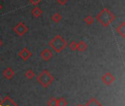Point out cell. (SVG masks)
<instances>
[{
  "instance_id": "1",
  "label": "cell",
  "mask_w": 125,
  "mask_h": 106,
  "mask_svg": "<svg viewBox=\"0 0 125 106\" xmlns=\"http://www.w3.org/2000/svg\"><path fill=\"white\" fill-rule=\"evenodd\" d=\"M49 45L56 52L60 53L66 47L67 43L60 35H57L49 41Z\"/></svg>"
},
{
  "instance_id": "2",
  "label": "cell",
  "mask_w": 125,
  "mask_h": 106,
  "mask_svg": "<svg viewBox=\"0 0 125 106\" xmlns=\"http://www.w3.org/2000/svg\"><path fill=\"white\" fill-rule=\"evenodd\" d=\"M115 19L114 15L107 8H104L97 16L96 19L99 22H100L103 26H108L113 20Z\"/></svg>"
},
{
  "instance_id": "3",
  "label": "cell",
  "mask_w": 125,
  "mask_h": 106,
  "mask_svg": "<svg viewBox=\"0 0 125 106\" xmlns=\"http://www.w3.org/2000/svg\"><path fill=\"white\" fill-rule=\"evenodd\" d=\"M37 80L43 87L46 88L54 81V77L47 70H43L37 77Z\"/></svg>"
},
{
  "instance_id": "4",
  "label": "cell",
  "mask_w": 125,
  "mask_h": 106,
  "mask_svg": "<svg viewBox=\"0 0 125 106\" xmlns=\"http://www.w3.org/2000/svg\"><path fill=\"white\" fill-rule=\"evenodd\" d=\"M14 32L19 36H22L24 35L25 33H27L29 30L28 27L23 23V22H19V24L14 27L13 28Z\"/></svg>"
},
{
  "instance_id": "5",
  "label": "cell",
  "mask_w": 125,
  "mask_h": 106,
  "mask_svg": "<svg viewBox=\"0 0 125 106\" xmlns=\"http://www.w3.org/2000/svg\"><path fill=\"white\" fill-rule=\"evenodd\" d=\"M19 56L24 61H27L31 56H32V52L28 50V49L27 47H24V49H22L19 53Z\"/></svg>"
},
{
  "instance_id": "6",
  "label": "cell",
  "mask_w": 125,
  "mask_h": 106,
  "mask_svg": "<svg viewBox=\"0 0 125 106\" xmlns=\"http://www.w3.org/2000/svg\"><path fill=\"white\" fill-rule=\"evenodd\" d=\"M0 106H19L10 96H7L0 102Z\"/></svg>"
},
{
  "instance_id": "7",
  "label": "cell",
  "mask_w": 125,
  "mask_h": 106,
  "mask_svg": "<svg viewBox=\"0 0 125 106\" xmlns=\"http://www.w3.org/2000/svg\"><path fill=\"white\" fill-rule=\"evenodd\" d=\"M52 56H53L52 52L49 49H45L41 53V58L43 61H49L52 58Z\"/></svg>"
},
{
  "instance_id": "8",
  "label": "cell",
  "mask_w": 125,
  "mask_h": 106,
  "mask_svg": "<svg viewBox=\"0 0 125 106\" xmlns=\"http://www.w3.org/2000/svg\"><path fill=\"white\" fill-rule=\"evenodd\" d=\"M102 80V81L104 82V84L110 85L115 80V78L110 73H106L104 75H103Z\"/></svg>"
},
{
  "instance_id": "9",
  "label": "cell",
  "mask_w": 125,
  "mask_h": 106,
  "mask_svg": "<svg viewBox=\"0 0 125 106\" xmlns=\"http://www.w3.org/2000/svg\"><path fill=\"white\" fill-rule=\"evenodd\" d=\"M14 74H15V72L10 67L7 68L6 69L3 71V75L8 80H11L13 77Z\"/></svg>"
},
{
  "instance_id": "10",
  "label": "cell",
  "mask_w": 125,
  "mask_h": 106,
  "mask_svg": "<svg viewBox=\"0 0 125 106\" xmlns=\"http://www.w3.org/2000/svg\"><path fill=\"white\" fill-rule=\"evenodd\" d=\"M85 106H102V105L99 103L98 100H96L94 98H92L87 102V104Z\"/></svg>"
},
{
  "instance_id": "11",
  "label": "cell",
  "mask_w": 125,
  "mask_h": 106,
  "mask_svg": "<svg viewBox=\"0 0 125 106\" xmlns=\"http://www.w3.org/2000/svg\"><path fill=\"white\" fill-rule=\"evenodd\" d=\"M43 13V11L38 8V7H35L32 11V14L33 15V16H35V18H38L40 17Z\"/></svg>"
},
{
  "instance_id": "12",
  "label": "cell",
  "mask_w": 125,
  "mask_h": 106,
  "mask_svg": "<svg viewBox=\"0 0 125 106\" xmlns=\"http://www.w3.org/2000/svg\"><path fill=\"white\" fill-rule=\"evenodd\" d=\"M88 48V46L87 44L84 42V41H80L78 43H77V49L80 51V52H85Z\"/></svg>"
},
{
  "instance_id": "13",
  "label": "cell",
  "mask_w": 125,
  "mask_h": 106,
  "mask_svg": "<svg viewBox=\"0 0 125 106\" xmlns=\"http://www.w3.org/2000/svg\"><path fill=\"white\" fill-rule=\"evenodd\" d=\"M117 32L123 37H125V23H122L117 29Z\"/></svg>"
},
{
  "instance_id": "14",
  "label": "cell",
  "mask_w": 125,
  "mask_h": 106,
  "mask_svg": "<svg viewBox=\"0 0 125 106\" xmlns=\"http://www.w3.org/2000/svg\"><path fill=\"white\" fill-rule=\"evenodd\" d=\"M68 102L65 98L60 97V99H57V106H67Z\"/></svg>"
},
{
  "instance_id": "15",
  "label": "cell",
  "mask_w": 125,
  "mask_h": 106,
  "mask_svg": "<svg viewBox=\"0 0 125 106\" xmlns=\"http://www.w3.org/2000/svg\"><path fill=\"white\" fill-rule=\"evenodd\" d=\"M52 21H54V22H55V23H59L60 21H61V19H62V16H61V15H60L59 13H55V14H54L53 16H52Z\"/></svg>"
},
{
  "instance_id": "16",
  "label": "cell",
  "mask_w": 125,
  "mask_h": 106,
  "mask_svg": "<svg viewBox=\"0 0 125 106\" xmlns=\"http://www.w3.org/2000/svg\"><path fill=\"white\" fill-rule=\"evenodd\" d=\"M25 76L27 77V79L32 80L35 77V73H34V72L32 70L30 69V70H27V72L25 73Z\"/></svg>"
},
{
  "instance_id": "17",
  "label": "cell",
  "mask_w": 125,
  "mask_h": 106,
  "mask_svg": "<svg viewBox=\"0 0 125 106\" xmlns=\"http://www.w3.org/2000/svg\"><path fill=\"white\" fill-rule=\"evenodd\" d=\"M48 106H57V99L55 97L51 98L48 102H47Z\"/></svg>"
},
{
  "instance_id": "18",
  "label": "cell",
  "mask_w": 125,
  "mask_h": 106,
  "mask_svg": "<svg viewBox=\"0 0 125 106\" xmlns=\"http://www.w3.org/2000/svg\"><path fill=\"white\" fill-rule=\"evenodd\" d=\"M84 21H85V22L87 24H88V25H91V24H92L94 23V19H93V17L91 16H88L85 17V19H84Z\"/></svg>"
},
{
  "instance_id": "19",
  "label": "cell",
  "mask_w": 125,
  "mask_h": 106,
  "mask_svg": "<svg viewBox=\"0 0 125 106\" xmlns=\"http://www.w3.org/2000/svg\"><path fill=\"white\" fill-rule=\"evenodd\" d=\"M69 48L72 50V51H75L77 49V43L75 41H72L70 44H69Z\"/></svg>"
},
{
  "instance_id": "20",
  "label": "cell",
  "mask_w": 125,
  "mask_h": 106,
  "mask_svg": "<svg viewBox=\"0 0 125 106\" xmlns=\"http://www.w3.org/2000/svg\"><path fill=\"white\" fill-rule=\"evenodd\" d=\"M31 4H32L34 6H37L41 2V0H29Z\"/></svg>"
},
{
  "instance_id": "21",
  "label": "cell",
  "mask_w": 125,
  "mask_h": 106,
  "mask_svg": "<svg viewBox=\"0 0 125 106\" xmlns=\"http://www.w3.org/2000/svg\"><path fill=\"white\" fill-rule=\"evenodd\" d=\"M56 1L61 5H65L69 0H56Z\"/></svg>"
},
{
  "instance_id": "22",
  "label": "cell",
  "mask_w": 125,
  "mask_h": 106,
  "mask_svg": "<svg viewBox=\"0 0 125 106\" xmlns=\"http://www.w3.org/2000/svg\"><path fill=\"white\" fill-rule=\"evenodd\" d=\"M2 40L0 39V47L2 46Z\"/></svg>"
},
{
  "instance_id": "23",
  "label": "cell",
  "mask_w": 125,
  "mask_h": 106,
  "mask_svg": "<svg viewBox=\"0 0 125 106\" xmlns=\"http://www.w3.org/2000/svg\"><path fill=\"white\" fill-rule=\"evenodd\" d=\"M2 9V5H1V4H0V11H1Z\"/></svg>"
},
{
  "instance_id": "24",
  "label": "cell",
  "mask_w": 125,
  "mask_h": 106,
  "mask_svg": "<svg viewBox=\"0 0 125 106\" xmlns=\"http://www.w3.org/2000/svg\"><path fill=\"white\" fill-rule=\"evenodd\" d=\"M76 106H85V105H81V104H79V105H76Z\"/></svg>"
},
{
  "instance_id": "25",
  "label": "cell",
  "mask_w": 125,
  "mask_h": 106,
  "mask_svg": "<svg viewBox=\"0 0 125 106\" xmlns=\"http://www.w3.org/2000/svg\"><path fill=\"white\" fill-rule=\"evenodd\" d=\"M0 102H1V98H0Z\"/></svg>"
}]
</instances>
